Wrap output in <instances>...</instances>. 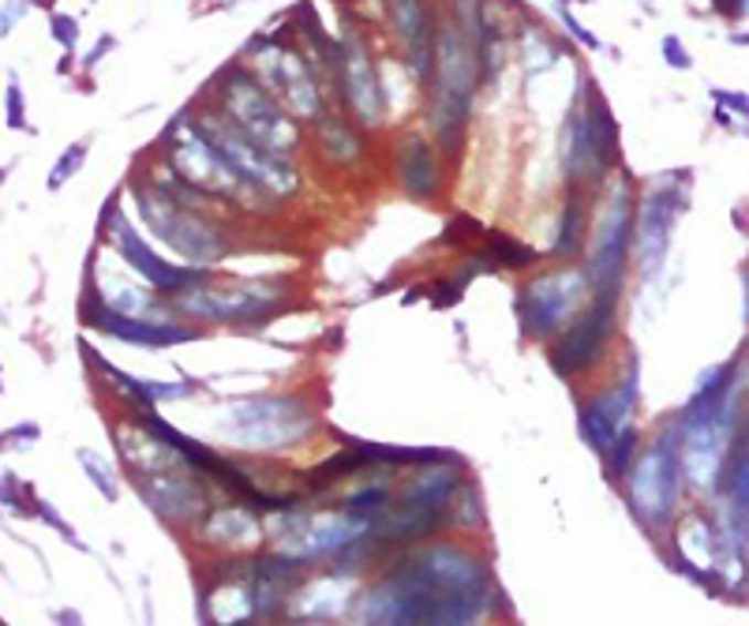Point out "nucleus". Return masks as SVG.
<instances>
[{
  "mask_svg": "<svg viewBox=\"0 0 749 626\" xmlns=\"http://www.w3.org/2000/svg\"><path fill=\"white\" fill-rule=\"evenodd\" d=\"M8 125L12 128H26V113H23V91L15 87H8Z\"/></svg>",
  "mask_w": 749,
  "mask_h": 626,
  "instance_id": "e433bc0d",
  "label": "nucleus"
},
{
  "mask_svg": "<svg viewBox=\"0 0 749 626\" xmlns=\"http://www.w3.org/2000/svg\"><path fill=\"white\" fill-rule=\"evenodd\" d=\"M491 259H495L499 270H525L536 263V248H528V244L506 233H491Z\"/></svg>",
  "mask_w": 749,
  "mask_h": 626,
  "instance_id": "bb28decb",
  "label": "nucleus"
},
{
  "mask_svg": "<svg viewBox=\"0 0 749 626\" xmlns=\"http://www.w3.org/2000/svg\"><path fill=\"white\" fill-rule=\"evenodd\" d=\"M161 139H165L169 166H173V173L184 180V184H192L195 192H203L206 199L248 192V188H244V180L233 173L229 161L217 155L211 139L203 136V128L195 125V117L192 120L180 117Z\"/></svg>",
  "mask_w": 749,
  "mask_h": 626,
  "instance_id": "9d476101",
  "label": "nucleus"
},
{
  "mask_svg": "<svg viewBox=\"0 0 749 626\" xmlns=\"http://www.w3.org/2000/svg\"><path fill=\"white\" fill-rule=\"evenodd\" d=\"M450 4H453V23H458L461 31L472 38V42H480V34H483V4H488V0H450Z\"/></svg>",
  "mask_w": 749,
  "mask_h": 626,
  "instance_id": "c756f323",
  "label": "nucleus"
},
{
  "mask_svg": "<svg viewBox=\"0 0 749 626\" xmlns=\"http://www.w3.org/2000/svg\"><path fill=\"white\" fill-rule=\"evenodd\" d=\"M214 91L225 117H229L244 136H252L255 144L278 150V155H289V150L300 147L297 117H289V113L278 106V98L255 79V72L244 61L229 64V68L217 75Z\"/></svg>",
  "mask_w": 749,
  "mask_h": 626,
  "instance_id": "f03ea898",
  "label": "nucleus"
},
{
  "mask_svg": "<svg viewBox=\"0 0 749 626\" xmlns=\"http://www.w3.org/2000/svg\"><path fill=\"white\" fill-rule=\"evenodd\" d=\"M390 488L386 484H372V488H364V491H353V496L345 499V510L349 514H356V518H364V521H372L375 526V518L383 514L386 507H390Z\"/></svg>",
  "mask_w": 749,
  "mask_h": 626,
  "instance_id": "c85d7f7f",
  "label": "nucleus"
},
{
  "mask_svg": "<svg viewBox=\"0 0 749 626\" xmlns=\"http://www.w3.org/2000/svg\"><path fill=\"white\" fill-rule=\"evenodd\" d=\"M686 211V192H675V188H656V192L644 195L641 203V217H638V263L644 278H656L667 263V248H671V233H675L678 214Z\"/></svg>",
  "mask_w": 749,
  "mask_h": 626,
  "instance_id": "6ab92c4d",
  "label": "nucleus"
},
{
  "mask_svg": "<svg viewBox=\"0 0 749 626\" xmlns=\"http://www.w3.org/2000/svg\"><path fill=\"white\" fill-rule=\"evenodd\" d=\"M563 56V45L558 42H547L544 34H536V42L533 45H525V61H528V72H544V68H552V64Z\"/></svg>",
  "mask_w": 749,
  "mask_h": 626,
  "instance_id": "2f4dec72",
  "label": "nucleus"
},
{
  "mask_svg": "<svg viewBox=\"0 0 749 626\" xmlns=\"http://www.w3.org/2000/svg\"><path fill=\"white\" fill-rule=\"evenodd\" d=\"M87 360L94 368H101V375L113 379V386H117L120 394L128 397L136 410H154V402H173V397H188L195 391L192 383H154V379H139V375H125L120 368H113L109 360H101L94 349L87 346Z\"/></svg>",
  "mask_w": 749,
  "mask_h": 626,
  "instance_id": "5701e85b",
  "label": "nucleus"
},
{
  "mask_svg": "<svg viewBox=\"0 0 749 626\" xmlns=\"http://www.w3.org/2000/svg\"><path fill=\"white\" fill-rule=\"evenodd\" d=\"M225 432L233 435L236 447L244 450H281L289 443H300L303 435L315 432L319 416L308 410V402L300 397H244L233 402L222 416Z\"/></svg>",
  "mask_w": 749,
  "mask_h": 626,
  "instance_id": "39448f33",
  "label": "nucleus"
},
{
  "mask_svg": "<svg viewBox=\"0 0 749 626\" xmlns=\"http://www.w3.org/2000/svg\"><path fill=\"white\" fill-rule=\"evenodd\" d=\"M633 244V188L630 177H619V184L607 195L600 222L592 230V248L585 259V278H589L592 297H622L625 263H630Z\"/></svg>",
  "mask_w": 749,
  "mask_h": 626,
  "instance_id": "0eeeda50",
  "label": "nucleus"
},
{
  "mask_svg": "<svg viewBox=\"0 0 749 626\" xmlns=\"http://www.w3.org/2000/svg\"><path fill=\"white\" fill-rule=\"evenodd\" d=\"M79 461H83V466H87V477H90L94 484H98V491H101V496H106L109 502H117L120 488H117V480H113L109 466H101V458H98V454L79 450Z\"/></svg>",
  "mask_w": 749,
  "mask_h": 626,
  "instance_id": "7c9ffc66",
  "label": "nucleus"
},
{
  "mask_svg": "<svg viewBox=\"0 0 749 626\" xmlns=\"http://www.w3.org/2000/svg\"><path fill=\"white\" fill-rule=\"evenodd\" d=\"M394 177L397 188L416 203H428L439 192V150L428 136H402L394 150Z\"/></svg>",
  "mask_w": 749,
  "mask_h": 626,
  "instance_id": "4be33fe9",
  "label": "nucleus"
},
{
  "mask_svg": "<svg viewBox=\"0 0 749 626\" xmlns=\"http://www.w3.org/2000/svg\"><path fill=\"white\" fill-rule=\"evenodd\" d=\"M713 4H716V12H719V15H727V19H735V15H746V12H749L746 0H713Z\"/></svg>",
  "mask_w": 749,
  "mask_h": 626,
  "instance_id": "ea45409f",
  "label": "nucleus"
},
{
  "mask_svg": "<svg viewBox=\"0 0 749 626\" xmlns=\"http://www.w3.org/2000/svg\"><path fill=\"white\" fill-rule=\"evenodd\" d=\"M83 319H87L90 327L106 330V335L128 341V346H139V349H173V346H184V341L199 338L195 327H180L173 319L120 316V311L101 305L98 293H87V300H83Z\"/></svg>",
  "mask_w": 749,
  "mask_h": 626,
  "instance_id": "a211bd4d",
  "label": "nucleus"
},
{
  "mask_svg": "<svg viewBox=\"0 0 749 626\" xmlns=\"http://www.w3.org/2000/svg\"><path fill=\"white\" fill-rule=\"evenodd\" d=\"M319 144L330 158L338 161V166L356 161L360 150H364L360 136L345 125V117H341V113H330V109H322V117H319Z\"/></svg>",
  "mask_w": 749,
  "mask_h": 626,
  "instance_id": "393cba45",
  "label": "nucleus"
},
{
  "mask_svg": "<svg viewBox=\"0 0 749 626\" xmlns=\"http://www.w3.org/2000/svg\"><path fill=\"white\" fill-rule=\"evenodd\" d=\"M390 23L397 31V42H402L405 64L416 72V79L428 83L435 68V15L428 0H390Z\"/></svg>",
  "mask_w": 749,
  "mask_h": 626,
  "instance_id": "412c9836",
  "label": "nucleus"
},
{
  "mask_svg": "<svg viewBox=\"0 0 749 626\" xmlns=\"http://www.w3.org/2000/svg\"><path fill=\"white\" fill-rule=\"evenodd\" d=\"M338 87H341V98L349 102V113L360 120L364 128H375L383 125V109H386V98H383V79H378V68L372 61V53H367V42L364 34L353 31L349 26L345 34H341L338 42Z\"/></svg>",
  "mask_w": 749,
  "mask_h": 626,
  "instance_id": "4468645a",
  "label": "nucleus"
},
{
  "mask_svg": "<svg viewBox=\"0 0 749 626\" xmlns=\"http://www.w3.org/2000/svg\"><path fill=\"white\" fill-rule=\"evenodd\" d=\"M195 125L203 128V136L211 139L214 150L233 166V173L244 180L248 192L270 195V199H289L297 195L300 188V173L297 166L278 155V150L255 144L252 136H244L240 128L225 117L222 109L217 113H195Z\"/></svg>",
  "mask_w": 749,
  "mask_h": 626,
  "instance_id": "7ed1b4c3",
  "label": "nucleus"
},
{
  "mask_svg": "<svg viewBox=\"0 0 749 626\" xmlns=\"http://www.w3.org/2000/svg\"><path fill=\"white\" fill-rule=\"evenodd\" d=\"M106 230L113 241H117V252H120V259L128 263V270H136L139 278H147L150 286L158 293H165V297H180V293L195 289L199 282L206 278L203 267H173V263L158 259V252H150V244L131 230V222L117 211V203H113L106 214Z\"/></svg>",
  "mask_w": 749,
  "mask_h": 626,
  "instance_id": "f3484780",
  "label": "nucleus"
},
{
  "mask_svg": "<svg viewBox=\"0 0 749 626\" xmlns=\"http://www.w3.org/2000/svg\"><path fill=\"white\" fill-rule=\"evenodd\" d=\"M244 64L255 72V79L267 87L278 106L297 120H319L322 117V91L315 79V68L303 64V56L292 45L270 42V38H252Z\"/></svg>",
  "mask_w": 749,
  "mask_h": 626,
  "instance_id": "6e6552de",
  "label": "nucleus"
},
{
  "mask_svg": "<svg viewBox=\"0 0 749 626\" xmlns=\"http://www.w3.org/2000/svg\"><path fill=\"white\" fill-rule=\"evenodd\" d=\"M372 529V521L349 514V510H319V514H292L286 510L281 529H274V544L286 555H297L303 563L341 555L353 540Z\"/></svg>",
  "mask_w": 749,
  "mask_h": 626,
  "instance_id": "9b49d317",
  "label": "nucleus"
},
{
  "mask_svg": "<svg viewBox=\"0 0 749 626\" xmlns=\"http://www.w3.org/2000/svg\"><path fill=\"white\" fill-rule=\"evenodd\" d=\"M136 206L143 214V222L154 230L161 244H169L176 255H184L192 267H214L225 255V236L211 222L199 214V206H184L165 192H158L154 184L136 188Z\"/></svg>",
  "mask_w": 749,
  "mask_h": 626,
  "instance_id": "423d86ee",
  "label": "nucleus"
},
{
  "mask_svg": "<svg viewBox=\"0 0 749 626\" xmlns=\"http://www.w3.org/2000/svg\"><path fill=\"white\" fill-rule=\"evenodd\" d=\"M109 50H113V38L106 34V38H101V42H98V45H94V53L87 56V64H94V61H98V56H101V53H109Z\"/></svg>",
  "mask_w": 749,
  "mask_h": 626,
  "instance_id": "79ce46f5",
  "label": "nucleus"
},
{
  "mask_svg": "<svg viewBox=\"0 0 749 626\" xmlns=\"http://www.w3.org/2000/svg\"><path fill=\"white\" fill-rule=\"evenodd\" d=\"M663 61H667L671 68H678V72H689V68H694V56L686 53V45H682L675 34L663 38Z\"/></svg>",
  "mask_w": 749,
  "mask_h": 626,
  "instance_id": "f704fd0d",
  "label": "nucleus"
},
{
  "mask_svg": "<svg viewBox=\"0 0 749 626\" xmlns=\"http://www.w3.org/2000/svg\"><path fill=\"white\" fill-rule=\"evenodd\" d=\"M176 308L184 316L206 319V322H255L278 311L286 300V289L274 282H233V286H203L180 293Z\"/></svg>",
  "mask_w": 749,
  "mask_h": 626,
  "instance_id": "f8f14e48",
  "label": "nucleus"
},
{
  "mask_svg": "<svg viewBox=\"0 0 749 626\" xmlns=\"http://www.w3.org/2000/svg\"><path fill=\"white\" fill-rule=\"evenodd\" d=\"M558 4H581V0H558Z\"/></svg>",
  "mask_w": 749,
  "mask_h": 626,
  "instance_id": "c03bdc74",
  "label": "nucleus"
},
{
  "mask_svg": "<svg viewBox=\"0 0 749 626\" xmlns=\"http://www.w3.org/2000/svg\"><path fill=\"white\" fill-rule=\"evenodd\" d=\"M589 278L577 267H558L539 278L525 282L517 293V319L528 338H555L574 322V316L585 305Z\"/></svg>",
  "mask_w": 749,
  "mask_h": 626,
  "instance_id": "1a4fd4ad",
  "label": "nucleus"
},
{
  "mask_svg": "<svg viewBox=\"0 0 749 626\" xmlns=\"http://www.w3.org/2000/svg\"><path fill=\"white\" fill-rule=\"evenodd\" d=\"M259 518L252 514V507H229L217 510V514L203 526V540L225 552H240V548L259 544Z\"/></svg>",
  "mask_w": 749,
  "mask_h": 626,
  "instance_id": "b1692460",
  "label": "nucleus"
},
{
  "mask_svg": "<svg viewBox=\"0 0 749 626\" xmlns=\"http://www.w3.org/2000/svg\"><path fill=\"white\" fill-rule=\"evenodd\" d=\"M716 102H719V106H731L738 117L749 120V98H746V94H724V91H716Z\"/></svg>",
  "mask_w": 749,
  "mask_h": 626,
  "instance_id": "58836bf2",
  "label": "nucleus"
},
{
  "mask_svg": "<svg viewBox=\"0 0 749 626\" xmlns=\"http://www.w3.org/2000/svg\"><path fill=\"white\" fill-rule=\"evenodd\" d=\"M461 236H480V225L477 222H472V217H453V222H450V233L447 236H442V241H461Z\"/></svg>",
  "mask_w": 749,
  "mask_h": 626,
  "instance_id": "4c0bfd02",
  "label": "nucleus"
},
{
  "mask_svg": "<svg viewBox=\"0 0 749 626\" xmlns=\"http://www.w3.org/2000/svg\"><path fill=\"white\" fill-rule=\"evenodd\" d=\"M638 397H641V368H638V357H630L625 360V372L614 379L600 397L581 405V416H577L581 439L589 443L596 454H603L614 443V435L633 424Z\"/></svg>",
  "mask_w": 749,
  "mask_h": 626,
  "instance_id": "dca6fc26",
  "label": "nucleus"
},
{
  "mask_svg": "<svg viewBox=\"0 0 749 626\" xmlns=\"http://www.w3.org/2000/svg\"><path fill=\"white\" fill-rule=\"evenodd\" d=\"M53 34L56 42L64 45V50H75V42H79V23L68 15H53Z\"/></svg>",
  "mask_w": 749,
  "mask_h": 626,
  "instance_id": "c9c22d12",
  "label": "nucleus"
},
{
  "mask_svg": "<svg viewBox=\"0 0 749 626\" xmlns=\"http://www.w3.org/2000/svg\"><path fill=\"white\" fill-rule=\"evenodd\" d=\"M558 23L566 26V31H570V38L577 45H585V50H600V38H596L589 26H581L574 19V12H570V4H558Z\"/></svg>",
  "mask_w": 749,
  "mask_h": 626,
  "instance_id": "473e14b6",
  "label": "nucleus"
},
{
  "mask_svg": "<svg viewBox=\"0 0 749 626\" xmlns=\"http://www.w3.org/2000/svg\"><path fill=\"white\" fill-rule=\"evenodd\" d=\"M19 15H26V4L19 0V4H8L4 12H0V34H8V26L19 23Z\"/></svg>",
  "mask_w": 749,
  "mask_h": 626,
  "instance_id": "a19ab883",
  "label": "nucleus"
},
{
  "mask_svg": "<svg viewBox=\"0 0 749 626\" xmlns=\"http://www.w3.org/2000/svg\"><path fill=\"white\" fill-rule=\"evenodd\" d=\"M495 577L488 563L461 548L439 544L405 555L360 601V623H477L491 612Z\"/></svg>",
  "mask_w": 749,
  "mask_h": 626,
  "instance_id": "f257e3e1",
  "label": "nucleus"
},
{
  "mask_svg": "<svg viewBox=\"0 0 749 626\" xmlns=\"http://www.w3.org/2000/svg\"><path fill=\"white\" fill-rule=\"evenodd\" d=\"M644 4H652V0H644Z\"/></svg>",
  "mask_w": 749,
  "mask_h": 626,
  "instance_id": "a18cd8bd",
  "label": "nucleus"
},
{
  "mask_svg": "<svg viewBox=\"0 0 749 626\" xmlns=\"http://www.w3.org/2000/svg\"><path fill=\"white\" fill-rule=\"evenodd\" d=\"M431 50H435V68H431L435 94L472 106V98H477V91L483 83L477 42H472L453 19H435Z\"/></svg>",
  "mask_w": 749,
  "mask_h": 626,
  "instance_id": "ddd939ff",
  "label": "nucleus"
},
{
  "mask_svg": "<svg viewBox=\"0 0 749 626\" xmlns=\"http://www.w3.org/2000/svg\"><path fill=\"white\" fill-rule=\"evenodd\" d=\"M638 450H641V435H638V428H622L619 435H614V443L611 447L603 450V458H607V477H625V473H630V466H633V458H638Z\"/></svg>",
  "mask_w": 749,
  "mask_h": 626,
  "instance_id": "cd10ccee",
  "label": "nucleus"
},
{
  "mask_svg": "<svg viewBox=\"0 0 749 626\" xmlns=\"http://www.w3.org/2000/svg\"><path fill=\"white\" fill-rule=\"evenodd\" d=\"M746 322H749V274H746Z\"/></svg>",
  "mask_w": 749,
  "mask_h": 626,
  "instance_id": "37998d69",
  "label": "nucleus"
},
{
  "mask_svg": "<svg viewBox=\"0 0 749 626\" xmlns=\"http://www.w3.org/2000/svg\"><path fill=\"white\" fill-rule=\"evenodd\" d=\"M581 248H585V203H581V195H570L563 206V217H558L552 252L558 259H570V255H577Z\"/></svg>",
  "mask_w": 749,
  "mask_h": 626,
  "instance_id": "a878e982",
  "label": "nucleus"
},
{
  "mask_svg": "<svg viewBox=\"0 0 749 626\" xmlns=\"http://www.w3.org/2000/svg\"><path fill=\"white\" fill-rule=\"evenodd\" d=\"M614 311H619V300L592 297V308L585 316H574L570 327L563 330V338L552 346V368L558 375L577 379L603 357L607 341L614 338Z\"/></svg>",
  "mask_w": 749,
  "mask_h": 626,
  "instance_id": "2eb2a0df",
  "label": "nucleus"
},
{
  "mask_svg": "<svg viewBox=\"0 0 749 626\" xmlns=\"http://www.w3.org/2000/svg\"><path fill=\"white\" fill-rule=\"evenodd\" d=\"M83 155H87V147H68V150H64V158L61 161H56V173L50 177V188H61L64 184V180H68L72 173H75V169H79L83 166Z\"/></svg>",
  "mask_w": 749,
  "mask_h": 626,
  "instance_id": "72a5a7b5",
  "label": "nucleus"
},
{
  "mask_svg": "<svg viewBox=\"0 0 749 626\" xmlns=\"http://www.w3.org/2000/svg\"><path fill=\"white\" fill-rule=\"evenodd\" d=\"M682 432L678 424L649 443V450L630 466V507L644 529L660 533L671 526L682 496Z\"/></svg>",
  "mask_w": 749,
  "mask_h": 626,
  "instance_id": "20e7f679",
  "label": "nucleus"
},
{
  "mask_svg": "<svg viewBox=\"0 0 749 626\" xmlns=\"http://www.w3.org/2000/svg\"><path fill=\"white\" fill-rule=\"evenodd\" d=\"M131 484L143 491V499L158 510V518L184 526L203 510V488L195 477H188L184 469H165V473H131Z\"/></svg>",
  "mask_w": 749,
  "mask_h": 626,
  "instance_id": "aec40b11",
  "label": "nucleus"
}]
</instances>
